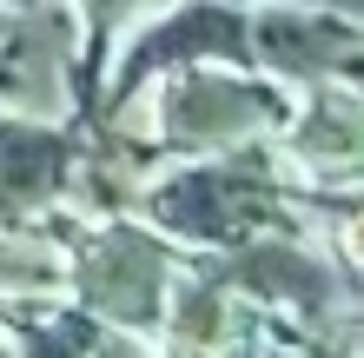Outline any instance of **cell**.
<instances>
[{
    "mask_svg": "<svg viewBox=\"0 0 364 358\" xmlns=\"http://www.w3.org/2000/svg\"><path fill=\"white\" fill-rule=\"evenodd\" d=\"M173 133L186 139H225V133H245V126L272 120V93H252L239 80H186L173 93Z\"/></svg>",
    "mask_w": 364,
    "mask_h": 358,
    "instance_id": "6da1fadb",
    "label": "cell"
},
{
    "mask_svg": "<svg viewBox=\"0 0 364 358\" xmlns=\"http://www.w3.org/2000/svg\"><path fill=\"white\" fill-rule=\"evenodd\" d=\"M159 213L173 226H192V233H225L232 219L259 213V179L252 173H192L159 199Z\"/></svg>",
    "mask_w": 364,
    "mask_h": 358,
    "instance_id": "7a4b0ae2",
    "label": "cell"
},
{
    "mask_svg": "<svg viewBox=\"0 0 364 358\" xmlns=\"http://www.w3.org/2000/svg\"><path fill=\"white\" fill-rule=\"evenodd\" d=\"M93 292L113 312H146L153 305V292H159V259H153V246H139V239H113L100 252V265H93Z\"/></svg>",
    "mask_w": 364,
    "mask_h": 358,
    "instance_id": "3957f363",
    "label": "cell"
},
{
    "mask_svg": "<svg viewBox=\"0 0 364 358\" xmlns=\"http://www.w3.org/2000/svg\"><path fill=\"white\" fill-rule=\"evenodd\" d=\"M265 53L278 60V67H325V60H345L351 53V33L331 27V20H305V14H272L265 27Z\"/></svg>",
    "mask_w": 364,
    "mask_h": 358,
    "instance_id": "277c9868",
    "label": "cell"
},
{
    "mask_svg": "<svg viewBox=\"0 0 364 358\" xmlns=\"http://www.w3.org/2000/svg\"><path fill=\"white\" fill-rule=\"evenodd\" d=\"M239 53V20H232L225 7H186L173 27H159L153 40H146L139 67H153V60H173V53Z\"/></svg>",
    "mask_w": 364,
    "mask_h": 358,
    "instance_id": "5b68a950",
    "label": "cell"
},
{
    "mask_svg": "<svg viewBox=\"0 0 364 358\" xmlns=\"http://www.w3.org/2000/svg\"><path fill=\"white\" fill-rule=\"evenodd\" d=\"M245 279L252 285H272V292H298V299H318V265H305L298 252H252L245 259Z\"/></svg>",
    "mask_w": 364,
    "mask_h": 358,
    "instance_id": "8992f818",
    "label": "cell"
},
{
    "mask_svg": "<svg viewBox=\"0 0 364 358\" xmlns=\"http://www.w3.org/2000/svg\"><path fill=\"white\" fill-rule=\"evenodd\" d=\"M305 146L311 153H338V159H351V146H358V120H351V100H331V113L305 126Z\"/></svg>",
    "mask_w": 364,
    "mask_h": 358,
    "instance_id": "52a82bcc",
    "label": "cell"
},
{
    "mask_svg": "<svg viewBox=\"0 0 364 358\" xmlns=\"http://www.w3.org/2000/svg\"><path fill=\"white\" fill-rule=\"evenodd\" d=\"M179 332H186L192 345H205V339H219V332H225V312H219V299H212L205 285H192L186 299H179Z\"/></svg>",
    "mask_w": 364,
    "mask_h": 358,
    "instance_id": "ba28073f",
    "label": "cell"
},
{
    "mask_svg": "<svg viewBox=\"0 0 364 358\" xmlns=\"http://www.w3.org/2000/svg\"><path fill=\"white\" fill-rule=\"evenodd\" d=\"M93 345V325L87 319H67L60 332H40L33 339V358H73V352H87Z\"/></svg>",
    "mask_w": 364,
    "mask_h": 358,
    "instance_id": "9c48e42d",
    "label": "cell"
},
{
    "mask_svg": "<svg viewBox=\"0 0 364 358\" xmlns=\"http://www.w3.org/2000/svg\"><path fill=\"white\" fill-rule=\"evenodd\" d=\"M0 279H14V285H47L53 265L33 259V252H0Z\"/></svg>",
    "mask_w": 364,
    "mask_h": 358,
    "instance_id": "30bf717a",
    "label": "cell"
},
{
    "mask_svg": "<svg viewBox=\"0 0 364 358\" xmlns=\"http://www.w3.org/2000/svg\"><path fill=\"white\" fill-rule=\"evenodd\" d=\"M106 358H133V352H106Z\"/></svg>",
    "mask_w": 364,
    "mask_h": 358,
    "instance_id": "8fae6325",
    "label": "cell"
}]
</instances>
